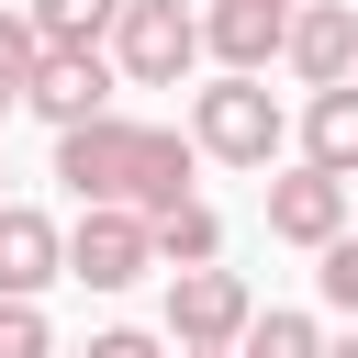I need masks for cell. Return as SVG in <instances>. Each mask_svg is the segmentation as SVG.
<instances>
[{
  "label": "cell",
  "instance_id": "obj_1",
  "mask_svg": "<svg viewBox=\"0 0 358 358\" xmlns=\"http://www.w3.org/2000/svg\"><path fill=\"white\" fill-rule=\"evenodd\" d=\"M190 134H168V123H123V112H90V123H67L56 134V179L78 190V201H123V213H168V201H190Z\"/></svg>",
  "mask_w": 358,
  "mask_h": 358
},
{
  "label": "cell",
  "instance_id": "obj_2",
  "mask_svg": "<svg viewBox=\"0 0 358 358\" xmlns=\"http://www.w3.org/2000/svg\"><path fill=\"white\" fill-rule=\"evenodd\" d=\"M190 145H201V157H224V168H268V157H280V101H268L257 78H235V67H224V78L190 101Z\"/></svg>",
  "mask_w": 358,
  "mask_h": 358
},
{
  "label": "cell",
  "instance_id": "obj_3",
  "mask_svg": "<svg viewBox=\"0 0 358 358\" xmlns=\"http://www.w3.org/2000/svg\"><path fill=\"white\" fill-rule=\"evenodd\" d=\"M190 56H201V11H190V0H123V22H112V67H123L134 90H168Z\"/></svg>",
  "mask_w": 358,
  "mask_h": 358
},
{
  "label": "cell",
  "instance_id": "obj_4",
  "mask_svg": "<svg viewBox=\"0 0 358 358\" xmlns=\"http://www.w3.org/2000/svg\"><path fill=\"white\" fill-rule=\"evenodd\" d=\"M145 268H157V213L90 201V213H78V235H67V280H90V291H123V280H145Z\"/></svg>",
  "mask_w": 358,
  "mask_h": 358
},
{
  "label": "cell",
  "instance_id": "obj_5",
  "mask_svg": "<svg viewBox=\"0 0 358 358\" xmlns=\"http://www.w3.org/2000/svg\"><path fill=\"white\" fill-rule=\"evenodd\" d=\"M246 324H257V302L235 268H168V336L179 347H246Z\"/></svg>",
  "mask_w": 358,
  "mask_h": 358
},
{
  "label": "cell",
  "instance_id": "obj_6",
  "mask_svg": "<svg viewBox=\"0 0 358 358\" xmlns=\"http://www.w3.org/2000/svg\"><path fill=\"white\" fill-rule=\"evenodd\" d=\"M268 235L324 257V246L347 235V179H336V168H313V157H302L291 179H268Z\"/></svg>",
  "mask_w": 358,
  "mask_h": 358
},
{
  "label": "cell",
  "instance_id": "obj_7",
  "mask_svg": "<svg viewBox=\"0 0 358 358\" xmlns=\"http://www.w3.org/2000/svg\"><path fill=\"white\" fill-rule=\"evenodd\" d=\"M201 45H213L235 78H257L268 56H291V0H213V11H201Z\"/></svg>",
  "mask_w": 358,
  "mask_h": 358
},
{
  "label": "cell",
  "instance_id": "obj_8",
  "mask_svg": "<svg viewBox=\"0 0 358 358\" xmlns=\"http://www.w3.org/2000/svg\"><path fill=\"white\" fill-rule=\"evenodd\" d=\"M22 101L67 134V123H90V112L112 101V56H101V45H56V56L34 67V90H22Z\"/></svg>",
  "mask_w": 358,
  "mask_h": 358
},
{
  "label": "cell",
  "instance_id": "obj_9",
  "mask_svg": "<svg viewBox=\"0 0 358 358\" xmlns=\"http://www.w3.org/2000/svg\"><path fill=\"white\" fill-rule=\"evenodd\" d=\"M291 67H302L313 90L358 78V11H347V0H302V11H291Z\"/></svg>",
  "mask_w": 358,
  "mask_h": 358
},
{
  "label": "cell",
  "instance_id": "obj_10",
  "mask_svg": "<svg viewBox=\"0 0 358 358\" xmlns=\"http://www.w3.org/2000/svg\"><path fill=\"white\" fill-rule=\"evenodd\" d=\"M56 268H67V235H56L34 201H0V291H11V302H34Z\"/></svg>",
  "mask_w": 358,
  "mask_h": 358
},
{
  "label": "cell",
  "instance_id": "obj_11",
  "mask_svg": "<svg viewBox=\"0 0 358 358\" xmlns=\"http://www.w3.org/2000/svg\"><path fill=\"white\" fill-rule=\"evenodd\" d=\"M302 157L336 168V179H358V78L313 90V112H302Z\"/></svg>",
  "mask_w": 358,
  "mask_h": 358
},
{
  "label": "cell",
  "instance_id": "obj_12",
  "mask_svg": "<svg viewBox=\"0 0 358 358\" xmlns=\"http://www.w3.org/2000/svg\"><path fill=\"white\" fill-rule=\"evenodd\" d=\"M157 257H168V268H213V257H224L213 201H168V213H157Z\"/></svg>",
  "mask_w": 358,
  "mask_h": 358
},
{
  "label": "cell",
  "instance_id": "obj_13",
  "mask_svg": "<svg viewBox=\"0 0 358 358\" xmlns=\"http://www.w3.org/2000/svg\"><path fill=\"white\" fill-rule=\"evenodd\" d=\"M34 22H45V45H101L123 22V0H34Z\"/></svg>",
  "mask_w": 358,
  "mask_h": 358
},
{
  "label": "cell",
  "instance_id": "obj_14",
  "mask_svg": "<svg viewBox=\"0 0 358 358\" xmlns=\"http://www.w3.org/2000/svg\"><path fill=\"white\" fill-rule=\"evenodd\" d=\"M235 358H324V336H313V313H257Z\"/></svg>",
  "mask_w": 358,
  "mask_h": 358
},
{
  "label": "cell",
  "instance_id": "obj_15",
  "mask_svg": "<svg viewBox=\"0 0 358 358\" xmlns=\"http://www.w3.org/2000/svg\"><path fill=\"white\" fill-rule=\"evenodd\" d=\"M0 358H56L45 313H34V302H11V291H0Z\"/></svg>",
  "mask_w": 358,
  "mask_h": 358
},
{
  "label": "cell",
  "instance_id": "obj_16",
  "mask_svg": "<svg viewBox=\"0 0 358 358\" xmlns=\"http://www.w3.org/2000/svg\"><path fill=\"white\" fill-rule=\"evenodd\" d=\"M324 302H336V313H358V235H336V246H324Z\"/></svg>",
  "mask_w": 358,
  "mask_h": 358
},
{
  "label": "cell",
  "instance_id": "obj_17",
  "mask_svg": "<svg viewBox=\"0 0 358 358\" xmlns=\"http://www.w3.org/2000/svg\"><path fill=\"white\" fill-rule=\"evenodd\" d=\"M90 358H168L157 336H134V324H112V336H90Z\"/></svg>",
  "mask_w": 358,
  "mask_h": 358
},
{
  "label": "cell",
  "instance_id": "obj_18",
  "mask_svg": "<svg viewBox=\"0 0 358 358\" xmlns=\"http://www.w3.org/2000/svg\"><path fill=\"white\" fill-rule=\"evenodd\" d=\"M179 358H235V347H179Z\"/></svg>",
  "mask_w": 358,
  "mask_h": 358
},
{
  "label": "cell",
  "instance_id": "obj_19",
  "mask_svg": "<svg viewBox=\"0 0 358 358\" xmlns=\"http://www.w3.org/2000/svg\"><path fill=\"white\" fill-rule=\"evenodd\" d=\"M324 358H358V336H336V347H324Z\"/></svg>",
  "mask_w": 358,
  "mask_h": 358
},
{
  "label": "cell",
  "instance_id": "obj_20",
  "mask_svg": "<svg viewBox=\"0 0 358 358\" xmlns=\"http://www.w3.org/2000/svg\"><path fill=\"white\" fill-rule=\"evenodd\" d=\"M11 101H22V90H11V78H0V112H11Z\"/></svg>",
  "mask_w": 358,
  "mask_h": 358
},
{
  "label": "cell",
  "instance_id": "obj_21",
  "mask_svg": "<svg viewBox=\"0 0 358 358\" xmlns=\"http://www.w3.org/2000/svg\"><path fill=\"white\" fill-rule=\"evenodd\" d=\"M291 11H302V0H291Z\"/></svg>",
  "mask_w": 358,
  "mask_h": 358
}]
</instances>
